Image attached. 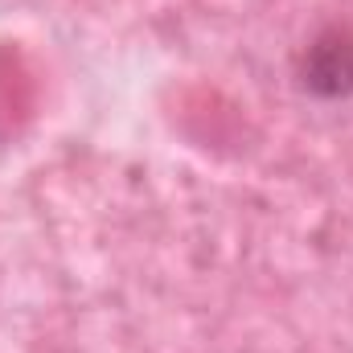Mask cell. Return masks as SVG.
Wrapping results in <instances>:
<instances>
[{
    "label": "cell",
    "instance_id": "6da1fadb",
    "mask_svg": "<svg viewBox=\"0 0 353 353\" xmlns=\"http://www.w3.org/2000/svg\"><path fill=\"white\" fill-rule=\"evenodd\" d=\"M296 87L312 99H350L353 94V25H325L296 54Z\"/></svg>",
    "mask_w": 353,
    "mask_h": 353
}]
</instances>
